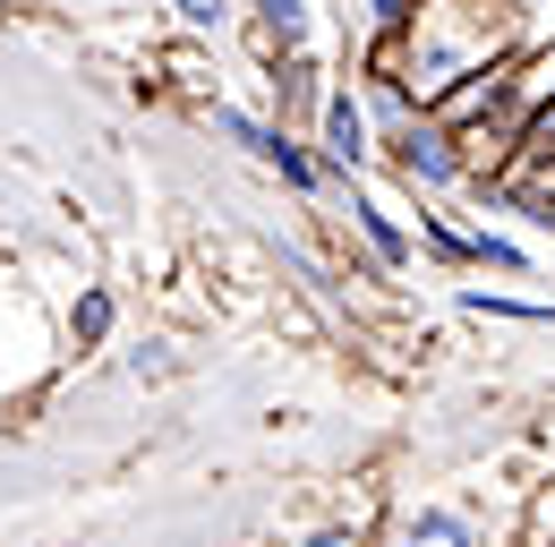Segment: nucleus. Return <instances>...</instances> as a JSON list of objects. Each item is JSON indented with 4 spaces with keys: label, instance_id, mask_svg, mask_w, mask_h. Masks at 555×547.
I'll use <instances>...</instances> for the list:
<instances>
[{
    "label": "nucleus",
    "instance_id": "obj_1",
    "mask_svg": "<svg viewBox=\"0 0 555 547\" xmlns=\"http://www.w3.org/2000/svg\"><path fill=\"white\" fill-rule=\"evenodd\" d=\"M513 61H521V17L504 0H418V17L393 35L385 77L418 112H444L470 77H495Z\"/></svg>",
    "mask_w": 555,
    "mask_h": 547
},
{
    "label": "nucleus",
    "instance_id": "obj_2",
    "mask_svg": "<svg viewBox=\"0 0 555 547\" xmlns=\"http://www.w3.org/2000/svg\"><path fill=\"white\" fill-rule=\"evenodd\" d=\"M376 154L402 171V189H418V198H444V189H462V180H470V163H462V137L444 129L436 112L376 129Z\"/></svg>",
    "mask_w": 555,
    "mask_h": 547
},
{
    "label": "nucleus",
    "instance_id": "obj_3",
    "mask_svg": "<svg viewBox=\"0 0 555 547\" xmlns=\"http://www.w3.org/2000/svg\"><path fill=\"white\" fill-rule=\"evenodd\" d=\"M317 163H325L334 189H350L376 163V120H367V94L359 86H325V103H317Z\"/></svg>",
    "mask_w": 555,
    "mask_h": 547
},
{
    "label": "nucleus",
    "instance_id": "obj_4",
    "mask_svg": "<svg viewBox=\"0 0 555 547\" xmlns=\"http://www.w3.org/2000/svg\"><path fill=\"white\" fill-rule=\"evenodd\" d=\"M343 214H350V231H359V249H367V266H376V274H411L418 240L402 231V214H385L367 189H343Z\"/></svg>",
    "mask_w": 555,
    "mask_h": 547
},
{
    "label": "nucleus",
    "instance_id": "obj_5",
    "mask_svg": "<svg viewBox=\"0 0 555 547\" xmlns=\"http://www.w3.org/2000/svg\"><path fill=\"white\" fill-rule=\"evenodd\" d=\"M504 189H530V198H555V103H539L521 120V145L504 163Z\"/></svg>",
    "mask_w": 555,
    "mask_h": 547
},
{
    "label": "nucleus",
    "instance_id": "obj_6",
    "mask_svg": "<svg viewBox=\"0 0 555 547\" xmlns=\"http://www.w3.org/2000/svg\"><path fill=\"white\" fill-rule=\"evenodd\" d=\"M393 547H487V539H479V522H470L462 505H418V513H402Z\"/></svg>",
    "mask_w": 555,
    "mask_h": 547
},
{
    "label": "nucleus",
    "instance_id": "obj_7",
    "mask_svg": "<svg viewBox=\"0 0 555 547\" xmlns=\"http://www.w3.org/2000/svg\"><path fill=\"white\" fill-rule=\"evenodd\" d=\"M470 266L504 274V282H530V274H539V257H530L513 231H495V222H470Z\"/></svg>",
    "mask_w": 555,
    "mask_h": 547
},
{
    "label": "nucleus",
    "instance_id": "obj_8",
    "mask_svg": "<svg viewBox=\"0 0 555 547\" xmlns=\"http://www.w3.org/2000/svg\"><path fill=\"white\" fill-rule=\"evenodd\" d=\"M248 9H257V26H266V43H274L282 61L308 52V35H317V9L308 0H248Z\"/></svg>",
    "mask_w": 555,
    "mask_h": 547
},
{
    "label": "nucleus",
    "instance_id": "obj_9",
    "mask_svg": "<svg viewBox=\"0 0 555 547\" xmlns=\"http://www.w3.org/2000/svg\"><path fill=\"white\" fill-rule=\"evenodd\" d=\"M266 171H282V189H299V198L334 189V180H325V163H317V145H308V137H291V129H282V145L266 154Z\"/></svg>",
    "mask_w": 555,
    "mask_h": 547
},
{
    "label": "nucleus",
    "instance_id": "obj_10",
    "mask_svg": "<svg viewBox=\"0 0 555 547\" xmlns=\"http://www.w3.org/2000/svg\"><path fill=\"white\" fill-rule=\"evenodd\" d=\"M112 317H120V300H112V291H77L69 342H77V351H103V342H112Z\"/></svg>",
    "mask_w": 555,
    "mask_h": 547
},
{
    "label": "nucleus",
    "instance_id": "obj_11",
    "mask_svg": "<svg viewBox=\"0 0 555 547\" xmlns=\"http://www.w3.org/2000/svg\"><path fill=\"white\" fill-rule=\"evenodd\" d=\"M470 317H513V326H555V300H513V291H462Z\"/></svg>",
    "mask_w": 555,
    "mask_h": 547
},
{
    "label": "nucleus",
    "instance_id": "obj_12",
    "mask_svg": "<svg viewBox=\"0 0 555 547\" xmlns=\"http://www.w3.org/2000/svg\"><path fill=\"white\" fill-rule=\"evenodd\" d=\"M214 129L231 137V145H248L257 163H266V154L282 145V120H257V112H231V103H214Z\"/></svg>",
    "mask_w": 555,
    "mask_h": 547
},
{
    "label": "nucleus",
    "instance_id": "obj_13",
    "mask_svg": "<svg viewBox=\"0 0 555 547\" xmlns=\"http://www.w3.org/2000/svg\"><path fill=\"white\" fill-rule=\"evenodd\" d=\"M418 249H427L436 266H470V231L444 222V214H418Z\"/></svg>",
    "mask_w": 555,
    "mask_h": 547
},
{
    "label": "nucleus",
    "instance_id": "obj_14",
    "mask_svg": "<svg viewBox=\"0 0 555 547\" xmlns=\"http://www.w3.org/2000/svg\"><path fill=\"white\" fill-rule=\"evenodd\" d=\"M171 17H180L189 35H222V26H231V0H171Z\"/></svg>",
    "mask_w": 555,
    "mask_h": 547
},
{
    "label": "nucleus",
    "instance_id": "obj_15",
    "mask_svg": "<svg viewBox=\"0 0 555 547\" xmlns=\"http://www.w3.org/2000/svg\"><path fill=\"white\" fill-rule=\"evenodd\" d=\"M359 9H367V26H376L385 43H393V35H402V26L418 17V0H359Z\"/></svg>",
    "mask_w": 555,
    "mask_h": 547
},
{
    "label": "nucleus",
    "instance_id": "obj_16",
    "mask_svg": "<svg viewBox=\"0 0 555 547\" xmlns=\"http://www.w3.org/2000/svg\"><path fill=\"white\" fill-rule=\"evenodd\" d=\"M299 547H359V531H350V522H325V531H308Z\"/></svg>",
    "mask_w": 555,
    "mask_h": 547
}]
</instances>
